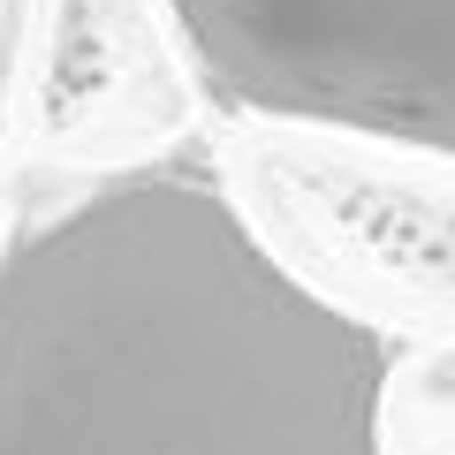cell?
I'll list each match as a JSON object with an SVG mask.
<instances>
[{"label": "cell", "instance_id": "1", "mask_svg": "<svg viewBox=\"0 0 455 455\" xmlns=\"http://www.w3.org/2000/svg\"><path fill=\"white\" fill-rule=\"evenodd\" d=\"M387 334L197 167H137L0 259V455H387Z\"/></svg>", "mask_w": 455, "mask_h": 455}, {"label": "cell", "instance_id": "2", "mask_svg": "<svg viewBox=\"0 0 455 455\" xmlns=\"http://www.w3.org/2000/svg\"><path fill=\"white\" fill-rule=\"evenodd\" d=\"M243 114L334 122L455 160V0H167Z\"/></svg>", "mask_w": 455, "mask_h": 455}]
</instances>
